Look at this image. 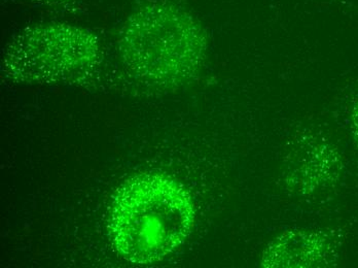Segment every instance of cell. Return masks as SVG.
<instances>
[{"label": "cell", "mask_w": 358, "mask_h": 268, "mask_svg": "<svg viewBox=\"0 0 358 268\" xmlns=\"http://www.w3.org/2000/svg\"><path fill=\"white\" fill-rule=\"evenodd\" d=\"M195 222L187 191L160 174L133 176L117 191L109 215V234L129 262L161 261L185 243Z\"/></svg>", "instance_id": "obj_1"}, {"label": "cell", "mask_w": 358, "mask_h": 268, "mask_svg": "<svg viewBox=\"0 0 358 268\" xmlns=\"http://www.w3.org/2000/svg\"><path fill=\"white\" fill-rule=\"evenodd\" d=\"M350 121L353 134L358 141V93L353 98L352 104H351Z\"/></svg>", "instance_id": "obj_4"}, {"label": "cell", "mask_w": 358, "mask_h": 268, "mask_svg": "<svg viewBox=\"0 0 358 268\" xmlns=\"http://www.w3.org/2000/svg\"><path fill=\"white\" fill-rule=\"evenodd\" d=\"M204 38L187 19L161 24H132L123 38L127 64L139 76L161 85L185 82L197 71L204 56Z\"/></svg>", "instance_id": "obj_3"}, {"label": "cell", "mask_w": 358, "mask_h": 268, "mask_svg": "<svg viewBox=\"0 0 358 268\" xmlns=\"http://www.w3.org/2000/svg\"><path fill=\"white\" fill-rule=\"evenodd\" d=\"M99 58L97 41L71 27H45L20 36L4 58L6 77L16 82H66L87 75Z\"/></svg>", "instance_id": "obj_2"}]
</instances>
